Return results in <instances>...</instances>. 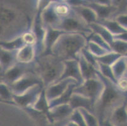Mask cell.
Listing matches in <instances>:
<instances>
[{"instance_id": "cell-1", "label": "cell", "mask_w": 127, "mask_h": 126, "mask_svg": "<svg viewBox=\"0 0 127 126\" xmlns=\"http://www.w3.org/2000/svg\"><path fill=\"white\" fill-rule=\"evenodd\" d=\"M97 75L104 83L103 92L95 105V110L98 113V119L101 126L106 114H108L109 116L114 108L124 103L127 100V94L121 91L116 84L102 76L98 71Z\"/></svg>"}, {"instance_id": "cell-2", "label": "cell", "mask_w": 127, "mask_h": 126, "mask_svg": "<svg viewBox=\"0 0 127 126\" xmlns=\"http://www.w3.org/2000/svg\"><path fill=\"white\" fill-rule=\"evenodd\" d=\"M87 44L84 35L77 33H64L60 37L52 49L51 53L63 61L78 60V55Z\"/></svg>"}, {"instance_id": "cell-3", "label": "cell", "mask_w": 127, "mask_h": 126, "mask_svg": "<svg viewBox=\"0 0 127 126\" xmlns=\"http://www.w3.org/2000/svg\"><path fill=\"white\" fill-rule=\"evenodd\" d=\"M34 62L35 73L41 78L44 88L57 82L64 71V62L53 54L41 55Z\"/></svg>"}, {"instance_id": "cell-4", "label": "cell", "mask_w": 127, "mask_h": 126, "mask_svg": "<svg viewBox=\"0 0 127 126\" xmlns=\"http://www.w3.org/2000/svg\"><path fill=\"white\" fill-rule=\"evenodd\" d=\"M56 29L66 33H80L87 38L93 33L89 25L77 15L73 10L70 15L62 18Z\"/></svg>"}, {"instance_id": "cell-5", "label": "cell", "mask_w": 127, "mask_h": 126, "mask_svg": "<svg viewBox=\"0 0 127 126\" xmlns=\"http://www.w3.org/2000/svg\"><path fill=\"white\" fill-rule=\"evenodd\" d=\"M104 88V83L98 76L97 78L84 81L81 85L75 88L73 93L81 95L91 99L95 107V105L101 98Z\"/></svg>"}, {"instance_id": "cell-6", "label": "cell", "mask_w": 127, "mask_h": 126, "mask_svg": "<svg viewBox=\"0 0 127 126\" xmlns=\"http://www.w3.org/2000/svg\"><path fill=\"white\" fill-rule=\"evenodd\" d=\"M35 73V62L22 63L17 62L4 73L1 74V82L11 86L27 73Z\"/></svg>"}, {"instance_id": "cell-7", "label": "cell", "mask_w": 127, "mask_h": 126, "mask_svg": "<svg viewBox=\"0 0 127 126\" xmlns=\"http://www.w3.org/2000/svg\"><path fill=\"white\" fill-rule=\"evenodd\" d=\"M37 85H43L42 79L35 73L32 72L25 75L10 86L14 95H20Z\"/></svg>"}, {"instance_id": "cell-8", "label": "cell", "mask_w": 127, "mask_h": 126, "mask_svg": "<svg viewBox=\"0 0 127 126\" xmlns=\"http://www.w3.org/2000/svg\"><path fill=\"white\" fill-rule=\"evenodd\" d=\"M42 85H37L20 95H14V102L24 108L32 107L36 102L44 88Z\"/></svg>"}, {"instance_id": "cell-9", "label": "cell", "mask_w": 127, "mask_h": 126, "mask_svg": "<svg viewBox=\"0 0 127 126\" xmlns=\"http://www.w3.org/2000/svg\"><path fill=\"white\" fill-rule=\"evenodd\" d=\"M63 62L64 65V71L57 82L68 78H71L77 82L78 86L84 83V79L82 76L78 60H66Z\"/></svg>"}, {"instance_id": "cell-10", "label": "cell", "mask_w": 127, "mask_h": 126, "mask_svg": "<svg viewBox=\"0 0 127 126\" xmlns=\"http://www.w3.org/2000/svg\"><path fill=\"white\" fill-rule=\"evenodd\" d=\"M76 83L77 82L75 80L71 78H68V79H63V80L60 81L58 82L52 84L51 85L48 87L45 88V92H46V95L48 101L57 99L58 97L62 95L63 93L66 92V90L68 88L69 86L71 83ZM78 85V84H77Z\"/></svg>"}, {"instance_id": "cell-11", "label": "cell", "mask_w": 127, "mask_h": 126, "mask_svg": "<svg viewBox=\"0 0 127 126\" xmlns=\"http://www.w3.org/2000/svg\"><path fill=\"white\" fill-rule=\"evenodd\" d=\"M55 2H51L41 13V20L45 28H53L56 29L60 24L62 18L55 10Z\"/></svg>"}, {"instance_id": "cell-12", "label": "cell", "mask_w": 127, "mask_h": 126, "mask_svg": "<svg viewBox=\"0 0 127 126\" xmlns=\"http://www.w3.org/2000/svg\"><path fill=\"white\" fill-rule=\"evenodd\" d=\"M74 109L69 103L56 106L49 110V121L51 123L60 122L70 118Z\"/></svg>"}, {"instance_id": "cell-13", "label": "cell", "mask_w": 127, "mask_h": 126, "mask_svg": "<svg viewBox=\"0 0 127 126\" xmlns=\"http://www.w3.org/2000/svg\"><path fill=\"white\" fill-rule=\"evenodd\" d=\"M108 119L115 126H127V100L114 108Z\"/></svg>"}, {"instance_id": "cell-14", "label": "cell", "mask_w": 127, "mask_h": 126, "mask_svg": "<svg viewBox=\"0 0 127 126\" xmlns=\"http://www.w3.org/2000/svg\"><path fill=\"white\" fill-rule=\"evenodd\" d=\"M69 104L74 110L78 108H85L95 114V107L94 105L92 100L81 95L75 93H73Z\"/></svg>"}, {"instance_id": "cell-15", "label": "cell", "mask_w": 127, "mask_h": 126, "mask_svg": "<svg viewBox=\"0 0 127 126\" xmlns=\"http://www.w3.org/2000/svg\"><path fill=\"white\" fill-rule=\"evenodd\" d=\"M86 6H89L94 10L99 20L112 19L111 17L118 12V10L114 6H103L95 4L91 2L89 0Z\"/></svg>"}, {"instance_id": "cell-16", "label": "cell", "mask_w": 127, "mask_h": 126, "mask_svg": "<svg viewBox=\"0 0 127 126\" xmlns=\"http://www.w3.org/2000/svg\"><path fill=\"white\" fill-rule=\"evenodd\" d=\"M17 51L18 50H8L1 48V74L4 73L18 62Z\"/></svg>"}, {"instance_id": "cell-17", "label": "cell", "mask_w": 127, "mask_h": 126, "mask_svg": "<svg viewBox=\"0 0 127 126\" xmlns=\"http://www.w3.org/2000/svg\"><path fill=\"white\" fill-rule=\"evenodd\" d=\"M66 32L53 28H46V36L44 39V50L42 55L52 54L51 50L60 37Z\"/></svg>"}, {"instance_id": "cell-18", "label": "cell", "mask_w": 127, "mask_h": 126, "mask_svg": "<svg viewBox=\"0 0 127 126\" xmlns=\"http://www.w3.org/2000/svg\"><path fill=\"white\" fill-rule=\"evenodd\" d=\"M71 8L77 15L79 16L89 25L97 22L98 17L96 13L90 7L81 6Z\"/></svg>"}, {"instance_id": "cell-19", "label": "cell", "mask_w": 127, "mask_h": 126, "mask_svg": "<svg viewBox=\"0 0 127 126\" xmlns=\"http://www.w3.org/2000/svg\"><path fill=\"white\" fill-rule=\"evenodd\" d=\"M78 61L82 76L84 81L92 79V78H97V70L95 69V67L90 64L89 62L84 58L81 53L78 55Z\"/></svg>"}, {"instance_id": "cell-20", "label": "cell", "mask_w": 127, "mask_h": 126, "mask_svg": "<svg viewBox=\"0 0 127 126\" xmlns=\"http://www.w3.org/2000/svg\"><path fill=\"white\" fill-rule=\"evenodd\" d=\"M36 57L34 46L25 45L17 51V61L22 63H31L34 62Z\"/></svg>"}, {"instance_id": "cell-21", "label": "cell", "mask_w": 127, "mask_h": 126, "mask_svg": "<svg viewBox=\"0 0 127 126\" xmlns=\"http://www.w3.org/2000/svg\"><path fill=\"white\" fill-rule=\"evenodd\" d=\"M77 86H78L77 83H71V85L69 86L68 88L66 90V92L63 93L62 95L58 97L57 99H55L51 101H49V108H52L53 107H56V106L60 105L69 103L70 99H71V96L73 93L75 88Z\"/></svg>"}, {"instance_id": "cell-22", "label": "cell", "mask_w": 127, "mask_h": 126, "mask_svg": "<svg viewBox=\"0 0 127 126\" xmlns=\"http://www.w3.org/2000/svg\"><path fill=\"white\" fill-rule=\"evenodd\" d=\"M32 108H34L35 110L42 112L44 114L47 116L48 119L49 121V101L46 95V92H45V88H44L42 92L41 93L38 98L36 102L32 107Z\"/></svg>"}, {"instance_id": "cell-23", "label": "cell", "mask_w": 127, "mask_h": 126, "mask_svg": "<svg viewBox=\"0 0 127 126\" xmlns=\"http://www.w3.org/2000/svg\"><path fill=\"white\" fill-rule=\"evenodd\" d=\"M97 23H99V24L104 26L111 34L113 35V36L127 31L124 28L122 27L115 19L99 20Z\"/></svg>"}, {"instance_id": "cell-24", "label": "cell", "mask_w": 127, "mask_h": 126, "mask_svg": "<svg viewBox=\"0 0 127 126\" xmlns=\"http://www.w3.org/2000/svg\"><path fill=\"white\" fill-rule=\"evenodd\" d=\"M111 68L116 80L123 77L127 72V62L125 57H120L111 66Z\"/></svg>"}, {"instance_id": "cell-25", "label": "cell", "mask_w": 127, "mask_h": 126, "mask_svg": "<svg viewBox=\"0 0 127 126\" xmlns=\"http://www.w3.org/2000/svg\"><path fill=\"white\" fill-rule=\"evenodd\" d=\"M1 48L8 50H18L22 48L25 44L23 40L22 36L18 37L8 41L1 40Z\"/></svg>"}, {"instance_id": "cell-26", "label": "cell", "mask_w": 127, "mask_h": 126, "mask_svg": "<svg viewBox=\"0 0 127 126\" xmlns=\"http://www.w3.org/2000/svg\"><path fill=\"white\" fill-rule=\"evenodd\" d=\"M90 27L92 30L93 32L99 34L100 36L102 37L109 45L113 42L114 40V36L111 34L104 26L99 24V23H94L89 25Z\"/></svg>"}, {"instance_id": "cell-27", "label": "cell", "mask_w": 127, "mask_h": 126, "mask_svg": "<svg viewBox=\"0 0 127 126\" xmlns=\"http://www.w3.org/2000/svg\"><path fill=\"white\" fill-rule=\"evenodd\" d=\"M0 92H1V100L3 102L14 103V94L13 93L12 90L9 85H6V83L1 82L0 85Z\"/></svg>"}, {"instance_id": "cell-28", "label": "cell", "mask_w": 127, "mask_h": 126, "mask_svg": "<svg viewBox=\"0 0 127 126\" xmlns=\"http://www.w3.org/2000/svg\"><path fill=\"white\" fill-rule=\"evenodd\" d=\"M122 56L123 55H120L118 53L111 52L102 55L101 57H96V59L99 63L111 66L116 61H118Z\"/></svg>"}, {"instance_id": "cell-29", "label": "cell", "mask_w": 127, "mask_h": 126, "mask_svg": "<svg viewBox=\"0 0 127 126\" xmlns=\"http://www.w3.org/2000/svg\"><path fill=\"white\" fill-rule=\"evenodd\" d=\"M82 114L85 124L87 126H101L99 119L96 117L94 114L85 108H78Z\"/></svg>"}, {"instance_id": "cell-30", "label": "cell", "mask_w": 127, "mask_h": 126, "mask_svg": "<svg viewBox=\"0 0 127 126\" xmlns=\"http://www.w3.org/2000/svg\"><path fill=\"white\" fill-rule=\"evenodd\" d=\"M86 48L96 57H101L105 54L111 52L110 51H108V50L91 41H87Z\"/></svg>"}, {"instance_id": "cell-31", "label": "cell", "mask_w": 127, "mask_h": 126, "mask_svg": "<svg viewBox=\"0 0 127 126\" xmlns=\"http://www.w3.org/2000/svg\"><path fill=\"white\" fill-rule=\"evenodd\" d=\"M112 51L125 56L127 53V42L114 39L110 44Z\"/></svg>"}, {"instance_id": "cell-32", "label": "cell", "mask_w": 127, "mask_h": 126, "mask_svg": "<svg viewBox=\"0 0 127 126\" xmlns=\"http://www.w3.org/2000/svg\"><path fill=\"white\" fill-rule=\"evenodd\" d=\"M98 71L104 78H107V79L110 80L111 81L113 82L115 84L117 83V80L115 78V75L113 74L111 66L105 65V64H101V63H99V69H98Z\"/></svg>"}, {"instance_id": "cell-33", "label": "cell", "mask_w": 127, "mask_h": 126, "mask_svg": "<svg viewBox=\"0 0 127 126\" xmlns=\"http://www.w3.org/2000/svg\"><path fill=\"white\" fill-rule=\"evenodd\" d=\"M87 41H91L93 42L94 43L97 44V45L100 46L101 47H102V48L105 49L106 50H108V51L113 52L111 50V48L110 47V45L103 39L101 36H100L99 34L96 33H93L89 35L88 37L87 38Z\"/></svg>"}, {"instance_id": "cell-34", "label": "cell", "mask_w": 127, "mask_h": 126, "mask_svg": "<svg viewBox=\"0 0 127 126\" xmlns=\"http://www.w3.org/2000/svg\"><path fill=\"white\" fill-rule=\"evenodd\" d=\"M81 54L84 57V58L89 62L90 64H92L93 66L95 68V69L98 71L99 69V62H97L96 59V57L95 55H94L89 50L86 48V47L83 49L81 52Z\"/></svg>"}, {"instance_id": "cell-35", "label": "cell", "mask_w": 127, "mask_h": 126, "mask_svg": "<svg viewBox=\"0 0 127 126\" xmlns=\"http://www.w3.org/2000/svg\"><path fill=\"white\" fill-rule=\"evenodd\" d=\"M69 119L70 121L75 122L79 126H87L84 121L82 114L78 109H75Z\"/></svg>"}, {"instance_id": "cell-36", "label": "cell", "mask_w": 127, "mask_h": 126, "mask_svg": "<svg viewBox=\"0 0 127 126\" xmlns=\"http://www.w3.org/2000/svg\"><path fill=\"white\" fill-rule=\"evenodd\" d=\"M25 44L35 46L37 42V39L35 34L31 30L27 31L22 35Z\"/></svg>"}, {"instance_id": "cell-37", "label": "cell", "mask_w": 127, "mask_h": 126, "mask_svg": "<svg viewBox=\"0 0 127 126\" xmlns=\"http://www.w3.org/2000/svg\"><path fill=\"white\" fill-rule=\"evenodd\" d=\"M114 19L120 24L122 27H123L127 30V13H120L115 17Z\"/></svg>"}, {"instance_id": "cell-38", "label": "cell", "mask_w": 127, "mask_h": 126, "mask_svg": "<svg viewBox=\"0 0 127 126\" xmlns=\"http://www.w3.org/2000/svg\"><path fill=\"white\" fill-rule=\"evenodd\" d=\"M66 3H67L71 7L81 6H86L88 3L89 0H66Z\"/></svg>"}, {"instance_id": "cell-39", "label": "cell", "mask_w": 127, "mask_h": 126, "mask_svg": "<svg viewBox=\"0 0 127 126\" xmlns=\"http://www.w3.org/2000/svg\"><path fill=\"white\" fill-rule=\"evenodd\" d=\"M118 88L121 91L127 93V78L125 76H123L122 78L119 79L117 81L116 83Z\"/></svg>"}, {"instance_id": "cell-40", "label": "cell", "mask_w": 127, "mask_h": 126, "mask_svg": "<svg viewBox=\"0 0 127 126\" xmlns=\"http://www.w3.org/2000/svg\"><path fill=\"white\" fill-rule=\"evenodd\" d=\"M92 3L103 6H112L113 0H89Z\"/></svg>"}, {"instance_id": "cell-41", "label": "cell", "mask_w": 127, "mask_h": 126, "mask_svg": "<svg viewBox=\"0 0 127 126\" xmlns=\"http://www.w3.org/2000/svg\"><path fill=\"white\" fill-rule=\"evenodd\" d=\"M114 39L122 40V41L124 42H127V31L123 32V33H120V34L115 35L114 36Z\"/></svg>"}, {"instance_id": "cell-42", "label": "cell", "mask_w": 127, "mask_h": 126, "mask_svg": "<svg viewBox=\"0 0 127 126\" xmlns=\"http://www.w3.org/2000/svg\"><path fill=\"white\" fill-rule=\"evenodd\" d=\"M101 126H115L110 121H109V119H106L104 120V122H102V124Z\"/></svg>"}, {"instance_id": "cell-43", "label": "cell", "mask_w": 127, "mask_h": 126, "mask_svg": "<svg viewBox=\"0 0 127 126\" xmlns=\"http://www.w3.org/2000/svg\"><path fill=\"white\" fill-rule=\"evenodd\" d=\"M66 126H78L77 124H76L75 122L70 121L67 124H66Z\"/></svg>"}, {"instance_id": "cell-44", "label": "cell", "mask_w": 127, "mask_h": 126, "mask_svg": "<svg viewBox=\"0 0 127 126\" xmlns=\"http://www.w3.org/2000/svg\"><path fill=\"white\" fill-rule=\"evenodd\" d=\"M66 0H59V1L60 2H61V1H63V2H64Z\"/></svg>"}, {"instance_id": "cell-45", "label": "cell", "mask_w": 127, "mask_h": 126, "mask_svg": "<svg viewBox=\"0 0 127 126\" xmlns=\"http://www.w3.org/2000/svg\"><path fill=\"white\" fill-rule=\"evenodd\" d=\"M124 76H125V77H127V72L126 73V74L124 75Z\"/></svg>"}, {"instance_id": "cell-46", "label": "cell", "mask_w": 127, "mask_h": 126, "mask_svg": "<svg viewBox=\"0 0 127 126\" xmlns=\"http://www.w3.org/2000/svg\"><path fill=\"white\" fill-rule=\"evenodd\" d=\"M125 57L126 60H127V56H125Z\"/></svg>"}, {"instance_id": "cell-47", "label": "cell", "mask_w": 127, "mask_h": 126, "mask_svg": "<svg viewBox=\"0 0 127 126\" xmlns=\"http://www.w3.org/2000/svg\"><path fill=\"white\" fill-rule=\"evenodd\" d=\"M125 56H127V54H126V55H125Z\"/></svg>"}, {"instance_id": "cell-48", "label": "cell", "mask_w": 127, "mask_h": 126, "mask_svg": "<svg viewBox=\"0 0 127 126\" xmlns=\"http://www.w3.org/2000/svg\"></svg>"}, {"instance_id": "cell-49", "label": "cell", "mask_w": 127, "mask_h": 126, "mask_svg": "<svg viewBox=\"0 0 127 126\" xmlns=\"http://www.w3.org/2000/svg\"></svg>"}]
</instances>
